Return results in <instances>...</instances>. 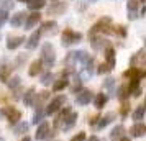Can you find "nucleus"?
I'll return each instance as SVG.
<instances>
[{
  "label": "nucleus",
  "mask_w": 146,
  "mask_h": 141,
  "mask_svg": "<svg viewBox=\"0 0 146 141\" xmlns=\"http://www.w3.org/2000/svg\"><path fill=\"white\" fill-rule=\"evenodd\" d=\"M87 141H100L99 138H97V136H90V138H89V140Z\"/></svg>",
  "instance_id": "obj_42"
},
{
  "label": "nucleus",
  "mask_w": 146,
  "mask_h": 141,
  "mask_svg": "<svg viewBox=\"0 0 146 141\" xmlns=\"http://www.w3.org/2000/svg\"><path fill=\"white\" fill-rule=\"evenodd\" d=\"M107 100H108V97H107L105 94H97V97H95V100H94V103H95V108H104L105 107Z\"/></svg>",
  "instance_id": "obj_24"
},
{
  "label": "nucleus",
  "mask_w": 146,
  "mask_h": 141,
  "mask_svg": "<svg viewBox=\"0 0 146 141\" xmlns=\"http://www.w3.org/2000/svg\"><path fill=\"white\" fill-rule=\"evenodd\" d=\"M69 113H71V108H69V107H64V108L59 112L58 118L54 120V125H56V126H62V123H64V120L69 117Z\"/></svg>",
  "instance_id": "obj_19"
},
{
  "label": "nucleus",
  "mask_w": 146,
  "mask_h": 141,
  "mask_svg": "<svg viewBox=\"0 0 146 141\" xmlns=\"http://www.w3.org/2000/svg\"><path fill=\"white\" fill-rule=\"evenodd\" d=\"M36 97V94H35V89H28L27 90V94H25V97H23V102H25V105H33V99Z\"/></svg>",
  "instance_id": "obj_25"
},
{
  "label": "nucleus",
  "mask_w": 146,
  "mask_h": 141,
  "mask_svg": "<svg viewBox=\"0 0 146 141\" xmlns=\"http://www.w3.org/2000/svg\"><path fill=\"white\" fill-rule=\"evenodd\" d=\"M0 113L5 115V117H8V121H10V125H13V123H18L21 118V112H18V110H15L13 107H5L0 110Z\"/></svg>",
  "instance_id": "obj_5"
},
{
  "label": "nucleus",
  "mask_w": 146,
  "mask_h": 141,
  "mask_svg": "<svg viewBox=\"0 0 146 141\" xmlns=\"http://www.w3.org/2000/svg\"><path fill=\"white\" fill-rule=\"evenodd\" d=\"M23 41H25L23 36H10L8 41H7V48L10 49V51H13V49H17L18 46L23 44Z\"/></svg>",
  "instance_id": "obj_14"
},
{
  "label": "nucleus",
  "mask_w": 146,
  "mask_h": 141,
  "mask_svg": "<svg viewBox=\"0 0 146 141\" xmlns=\"http://www.w3.org/2000/svg\"><path fill=\"white\" fill-rule=\"evenodd\" d=\"M113 33L117 34V36H120V38H125L126 36V26H115L113 28Z\"/></svg>",
  "instance_id": "obj_32"
},
{
  "label": "nucleus",
  "mask_w": 146,
  "mask_h": 141,
  "mask_svg": "<svg viewBox=\"0 0 146 141\" xmlns=\"http://www.w3.org/2000/svg\"><path fill=\"white\" fill-rule=\"evenodd\" d=\"M99 33H113V28H112V18L110 17H102L89 31V36L92 38Z\"/></svg>",
  "instance_id": "obj_1"
},
{
  "label": "nucleus",
  "mask_w": 146,
  "mask_h": 141,
  "mask_svg": "<svg viewBox=\"0 0 146 141\" xmlns=\"http://www.w3.org/2000/svg\"><path fill=\"white\" fill-rule=\"evenodd\" d=\"M67 84H69V81H67V77L64 75V77H61L58 82H54L53 85V90H56V92H59V90H62V89L67 87Z\"/></svg>",
  "instance_id": "obj_26"
},
{
  "label": "nucleus",
  "mask_w": 146,
  "mask_h": 141,
  "mask_svg": "<svg viewBox=\"0 0 146 141\" xmlns=\"http://www.w3.org/2000/svg\"><path fill=\"white\" fill-rule=\"evenodd\" d=\"M49 136V125H48L46 121H43L38 130H36V140H44Z\"/></svg>",
  "instance_id": "obj_15"
},
{
  "label": "nucleus",
  "mask_w": 146,
  "mask_h": 141,
  "mask_svg": "<svg viewBox=\"0 0 146 141\" xmlns=\"http://www.w3.org/2000/svg\"><path fill=\"white\" fill-rule=\"evenodd\" d=\"M128 112H130V105H128V102H123V105H121V108H120V115L125 118L126 115H128Z\"/></svg>",
  "instance_id": "obj_38"
},
{
  "label": "nucleus",
  "mask_w": 146,
  "mask_h": 141,
  "mask_svg": "<svg viewBox=\"0 0 146 141\" xmlns=\"http://www.w3.org/2000/svg\"><path fill=\"white\" fill-rule=\"evenodd\" d=\"M17 2H25V3H27V0H17Z\"/></svg>",
  "instance_id": "obj_46"
},
{
  "label": "nucleus",
  "mask_w": 146,
  "mask_h": 141,
  "mask_svg": "<svg viewBox=\"0 0 146 141\" xmlns=\"http://www.w3.org/2000/svg\"><path fill=\"white\" fill-rule=\"evenodd\" d=\"M7 20H8V15H7V12H3V10H2V12H0V28L3 26V23H5Z\"/></svg>",
  "instance_id": "obj_40"
},
{
  "label": "nucleus",
  "mask_w": 146,
  "mask_h": 141,
  "mask_svg": "<svg viewBox=\"0 0 146 141\" xmlns=\"http://www.w3.org/2000/svg\"><path fill=\"white\" fill-rule=\"evenodd\" d=\"M44 113H46V112H43V108H36V113H35V117H33V123H36V125H38V123L43 120Z\"/></svg>",
  "instance_id": "obj_31"
},
{
  "label": "nucleus",
  "mask_w": 146,
  "mask_h": 141,
  "mask_svg": "<svg viewBox=\"0 0 146 141\" xmlns=\"http://www.w3.org/2000/svg\"><path fill=\"white\" fill-rule=\"evenodd\" d=\"M13 0H3V2H2V3H0V8H2V10H3V12H7V10H12V8H13Z\"/></svg>",
  "instance_id": "obj_33"
},
{
  "label": "nucleus",
  "mask_w": 146,
  "mask_h": 141,
  "mask_svg": "<svg viewBox=\"0 0 146 141\" xmlns=\"http://www.w3.org/2000/svg\"><path fill=\"white\" fill-rule=\"evenodd\" d=\"M130 133H131V136H135V138L146 136V125H145V123H141V121L135 123V125L130 128Z\"/></svg>",
  "instance_id": "obj_10"
},
{
  "label": "nucleus",
  "mask_w": 146,
  "mask_h": 141,
  "mask_svg": "<svg viewBox=\"0 0 146 141\" xmlns=\"http://www.w3.org/2000/svg\"><path fill=\"white\" fill-rule=\"evenodd\" d=\"M28 131V125L27 123H18L15 126V134H21V133H27Z\"/></svg>",
  "instance_id": "obj_34"
},
{
  "label": "nucleus",
  "mask_w": 146,
  "mask_h": 141,
  "mask_svg": "<svg viewBox=\"0 0 146 141\" xmlns=\"http://www.w3.org/2000/svg\"><path fill=\"white\" fill-rule=\"evenodd\" d=\"M110 71H112V69L107 66L105 62H104V64H100V66H99V69H97V74H105V72H110Z\"/></svg>",
  "instance_id": "obj_39"
},
{
  "label": "nucleus",
  "mask_w": 146,
  "mask_h": 141,
  "mask_svg": "<svg viewBox=\"0 0 146 141\" xmlns=\"http://www.w3.org/2000/svg\"><path fill=\"white\" fill-rule=\"evenodd\" d=\"M53 81H54L53 72H44V74L41 75V84L43 85H49V84H53Z\"/></svg>",
  "instance_id": "obj_29"
},
{
  "label": "nucleus",
  "mask_w": 146,
  "mask_h": 141,
  "mask_svg": "<svg viewBox=\"0 0 146 141\" xmlns=\"http://www.w3.org/2000/svg\"><path fill=\"white\" fill-rule=\"evenodd\" d=\"M90 2H97V0H90Z\"/></svg>",
  "instance_id": "obj_50"
},
{
  "label": "nucleus",
  "mask_w": 146,
  "mask_h": 141,
  "mask_svg": "<svg viewBox=\"0 0 146 141\" xmlns=\"http://www.w3.org/2000/svg\"><path fill=\"white\" fill-rule=\"evenodd\" d=\"M10 71H12V67H10V66L2 67V72H0V81H2V82H7V81H8V74H10Z\"/></svg>",
  "instance_id": "obj_30"
},
{
  "label": "nucleus",
  "mask_w": 146,
  "mask_h": 141,
  "mask_svg": "<svg viewBox=\"0 0 146 141\" xmlns=\"http://www.w3.org/2000/svg\"><path fill=\"white\" fill-rule=\"evenodd\" d=\"M41 61H43V64H44L46 67H53L54 61H56V54H54L53 44L46 43V44L43 46V56H41Z\"/></svg>",
  "instance_id": "obj_3"
},
{
  "label": "nucleus",
  "mask_w": 146,
  "mask_h": 141,
  "mask_svg": "<svg viewBox=\"0 0 146 141\" xmlns=\"http://www.w3.org/2000/svg\"><path fill=\"white\" fill-rule=\"evenodd\" d=\"M0 141H3V138H0Z\"/></svg>",
  "instance_id": "obj_51"
},
{
  "label": "nucleus",
  "mask_w": 146,
  "mask_h": 141,
  "mask_svg": "<svg viewBox=\"0 0 146 141\" xmlns=\"http://www.w3.org/2000/svg\"><path fill=\"white\" fill-rule=\"evenodd\" d=\"M44 5H46L44 0H35V2H31V3H28V8L33 10V12H38V10H41Z\"/></svg>",
  "instance_id": "obj_28"
},
{
  "label": "nucleus",
  "mask_w": 146,
  "mask_h": 141,
  "mask_svg": "<svg viewBox=\"0 0 146 141\" xmlns=\"http://www.w3.org/2000/svg\"><path fill=\"white\" fill-rule=\"evenodd\" d=\"M56 26H58V23H56V21H53V20L44 21L40 31H41V34H43V33H54V31H56Z\"/></svg>",
  "instance_id": "obj_21"
},
{
  "label": "nucleus",
  "mask_w": 146,
  "mask_h": 141,
  "mask_svg": "<svg viewBox=\"0 0 146 141\" xmlns=\"http://www.w3.org/2000/svg\"><path fill=\"white\" fill-rule=\"evenodd\" d=\"M76 102L79 103V105H87V103H90L92 102V92L90 90H87V89H82L77 97H76Z\"/></svg>",
  "instance_id": "obj_7"
},
{
  "label": "nucleus",
  "mask_w": 146,
  "mask_h": 141,
  "mask_svg": "<svg viewBox=\"0 0 146 141\" xmlns=\"http://www.w3.org/2000/svg\"><path fill=\"white\" fill-rule=\"evenodd\" d=\"M115 120V113H107L105 117H102L100 118V121H97V126L99 128H105L108 123H112V121Z\"/></svg>",
  "instance_id": "obj_23"
},
{
  "label": "nucleus",
  "mask_w": 146,
  "mask_h": 141,
  "mask_svg": "<svg viewBox=\"0 0 146 141\" xmlns=\"http://www.w3.org/2000/svg\"><path fill=\"white\" fill-rule=\"evenodd\" d=\"M71 141H86V133H84V131H80V133H77Z\"/></svg>",
  "instance_id": "obj_41"
},
{
  "label": "nucleus",
  "mask_w": 146,
  "mask_h": 141,
  "mask_svg": "<svg viewBox=\"0 0 146 141\" xmlns=\"http://www.w3.org/2000/svg\"><path fill=\"white\" fill-rule=\"evenodd\" d=\"M53 2H58V0H53Z\"/></svg>",
  "instance_id": "obj_52"
},
{
  "label": "nucleus",
  "mask_w": 146,
  "mask_h": 141,
  "mask_svg": "<svg viewBox=\"0 0 146 141\" xmlns=\"http://www.w3.org/2000/svg\"><path fill=\"white\" fill-rule=\"evenodd\" d=\"M27 2H28V3H31V2H35V0H27Z\"/></svg>",
  "instance_id": "obj_47"
},
{
  "label": "nucleus",
  "mask_w": 146,
  "mask_h": 141,
  "mask_svg": "<svg viewBox=\"0 0 146 141\" xmlns=\"http://www.w3.org/2000/svg\"><path fill=\"white\" fill-rule=\"evenodd\" d=\"M40 38H41V31L38 30V31H35V33H31V36L27 40V48L28 49H35V48L40 44Z\"/></svg>",
  "instance_id": "obj_13"
},
{
  "label": "nucleus",
  "mask_w": 146,
  "mask_h": 141,
  "mask_svg": "<svg viewBox=\"0 0 146 141\" xmlns=\"http://www.w3.org/2000/svg\"><path fill=\"white\" fill-rule=\"evenodd\" d=\"M76 120H77V113L71 112V113H69V117L64 120V123H62V126H61V128H62L64 131H69V130L76 125Z\"/></svg>",
  "instance_id": "obj_16"
},
{
  "label": "nucleus",
  "mask_w": 146,
  "mask_h": 141,
  "mask_svg": "<svg viewBox=\"0 0 146 141\" xmlns=\"http://www.w3.org/2000/svg\"><path fill=\"white\" fill-rule=\"evenodd\" d=\"M138 2H139V3H145V5H146V0H138Z\"/></svg>",
  "instance_id": "obj_44"
},
{
  "label": "nucleus",
  "mask_w": 146,
  "mask_h": 141,
  "mask_svg": "<svg viewBox=\"0 0 146 141\" xmlns=\"http://www.w3.org/2000/svg\"><path fill=\"white\" fill-rule=\"evenodd\" d=\"M25 18H27V13L25 12H17V13L12 17V20H10V23H12V26H21L23 25V21H25Z\"/></svg>",
  "instance_id": "obj_17"
},
{
  "label": "nucleus",
  "mask_w": 146,
  "mask_h": 141,
  "mask_svg": "<svg viewBox=\"0 0 146 141\" xmlns=\"http://www.w3.org/2000/svg\"><path fill=\"white\" fill-rule=\"evenodd\" d=\"M41 69H43V61H41V59H36L35 62H31L28 74L31 75V77H35V75H38V74L41 72Z\"/></svg>",
  "instance_id": "obj_20"
},
{
  "label": "nucleus",
  "mask_w": 146,
  "mask_h": 141,
  "mask_svg": "<svg viewBox=\"0 0 146 141\" xmlns=\"http://www.w3.org/2000/svg\"><path fill=\"white\" fill-rule=\"evenodd\" d=\"M67 5L64 2H53V5L48 8V15H62L66 12Z\"/></svg>",
  "instance_id": "obj_8"
},
{
  "label": "nucleus",
  "mask_w": 146,
  "mask_h": 141,
  "mask_svg": "<svg viewBox=\"0 0 146 141\" xmlns=\"http://www.w3.org/2000/svg\"><path fill=\"white\" fill-rule=\"evenodd\" d=\"M123 134H125V126L123 125H118V126H115L112 130V133H110V140L112 141H118L123 138Z\"/></svg>",
  "instance_id": "obj_18"
},
{
  "label": "nucleus",
  "mask_w": 146,
  "mask_h": 141,
  "mask_svg": "<svg viewBox=\"0 0 146 141\" xmlns=\"http://www.w3.org/2000/svg\"><path fill=\"white\" fill-rule=\"evenodd\" d=\"M118 99L121 102H126V99L130 97V90H128V85H121V87H118Z\"/></svg>",
  "instance_id": "obj_27"
},
{
  "label": "nucleus",
  "mask_w": 146,
  "mask_h": 141,
  "mask_svg": "<svg viewBox=\"0 0 146 141\" xmlns=\"http://www.w3.org/2000/svg\"><path fill=\"white\" fill-rule=\"evenodd\" d=\"M104 87H105L107 90H110V92H112L113 87H115V79H112V77H110V79H105V82H104Z\"/></svg>",
  "instance_id": "obj_36"
},
{
  "label": "nucleus",
  "mask_w": 146,
  "mask_h": 141,
  "mask_svg": "<svg viewBox=\"0 0 146 141\" xmlns=\"http://www.w3.org/2000/svg\"><path fill=\"white\" fill-rule=\"evenodd\" d=\"M143 107H145V108H146V102H145V105H143Z\"/></svg>",
  "instance_id": "obj_48"
},
{
  "label": "nucleus",
  "mask_w": 146,
  "mask_h": 141,
  "mask_svg": "<svg viewBox=\"0 0 146 141\" xmlns=\"http://www.w3.org/2000/svg\"><path fill=\"white\" fill-rule=\"evenodd\" d=\"M139 2L138 0H128L126 2V10H128V20H136L138 17Z\"/></svg>",
  "instance_id": "obj_6"
},
{
  "label": "nucleus",
  "mask_w": 146,
  "mask_h": 141,
  "mask_svg": "<svg viewBox=\"0 0 146 141\" xmlns=\"http://www.w3.org/2000/svg\"><path fill=\"white\" fill-rule=\"evenodd\" d=\"M66 103V95H58V97H54L53 100L49 102V105L46 108V113L48 115H53V113H58L62 105Z\"/></svg>",
  "instance_id": "obj_4"
},
{
  "label": "nucleus",
  "mask_w": 146,
  "mask_h": 141,
  "mask_svg": "<svg viewBox=\"0 0 146 141\" xmlns=\"http://www.w3.org/2000/svg\"><path fill=\"white\" fill-rule=\"evenodd\" d=\"M21 141H30V136H25V138H23Z\"/></svg>",
  "instance_id": "obj_43"
},
{
  "label": "nucleus",
  "mask_w": 146,
  "mask_h": 141,
  "mask_svg": "<svg viewBox=\"0 0 146 141\" xmlns=\"http://www.w3.org/2000/svg\"><path fill=\"white\" fill-rule=\"evenodd\" d=\"M90 44L95 51H100V49H105L108 46V41L104 40V38H100V36H92L90 38Z\"/></svg>",
  "instance_id": "obj_11"
},
{
  "label": "nucleus",
  "mask_w": 146,
  "mask_h": 141,
  "mask_svg": "<svg viewBox=\"0 0 146 141\" xmlns=\"http://www.w3.org/2000/svg\"><path fill=\"white\" fill-rule=\"evenodd\" d=\"M86 71H87V74H89V75H92V74H94V58H90V59L87 61Z\"/></svg>",
  "instance_id": "obj_37"
},
{
  "label": "nucleus",
  "mask_w": 146,
  "mask_h": 141,
  "mask_svg": "<svg viewBox=\"0 0 146 141\" xmlns=\"http://www.w3.org/2000/svg\"><path fill=\"white\" fill-rule=\"evenodd\" d=\"M41 20V15L40 12H33L31 15H27V20H25V28L27 30H31L33 26H36Z\"/></svg>",
  "instance_id": "obj_9"
},
{
  "label": "nucleus",
  "mask_w": 146,
  "mask_h": 141,
  "mask_svg": "<svg viewBox=\"0 0 146 141\" xmlns=\"http://www.w3.org/2000/svg\"><path fill=\"white\" fill-rule=\"evenodd\" d=\"M104 51H105V59H107L105 64L110 67V69H113V67H115V49L108 44Z\"/></svg>",
  "instance_id": "obj_12"
},
{
  "label": "nucleus",
  "mask_w": 146,
  "mask_h": 141,
  "mask_svg": "<svg viewBox=\"0 0 146 141\" xmlns=\"http://www.w3.org/2000/svg\"><path fill=\"white\" fill-rule=\"evenodd\" d=\"M20 77H12V79H8L7 81V84H8V87L10 89H17L18 85H20Z\"/></svg>",
  "instance_id": "obj_35"
},
{
  "label": "nucleus",
  "mask_w": 146,
  "mask_h": 141,
  "mask_svg": "<svg viewBox=\"0 0 146 141\" xmlns=\"http://www.w3.org/2000/svg\"><path fill=\"white\" fill-rule=\"evenodd\" d=\"M145 46H146V38H145Z\"/></svg>",
  "instance_id": "obj_49"
},
{
  "label": "nucleus",
  "mask_w": 146,
  "mask_h": 141,
  "mask_svg": "<svg viewBox=\"0 0 146 141\" xmlns=\"http://www.w3.org/2000/svg\"><path fill=\"white\" fill-rule=\"evenodd\" d=\"M82 40V33H77L71 28H67L62 31L61 34V41H62V46H71V44H76V43H80Z\"/></svg>",
  "instance_id": "obj_2"
},
{
  "label": "nucleus",
  "mask_w": 146,
  "mask_h": 141,
  "mask_svg": "<svg viewBox=\"0 0 146 141\" xmlns=\"http://www.w3.org/2000/svg\"><path fill=\"white\" fill-rule=\"evenodd\" d=\"M120 141H130V140H128V138H121Z\"/></svg>",
  "instance_id": "obj_45"
},
{
  "label": "nucleus",
  "mask_w": 146,
  "mask_h": 141,
  "mask_svg": "<svg viewBox=\"0 0 146 141\" xmlns=\"http://www.w3.org/2000/svg\"><path fill=\"white\" fill-rule=\"evenodd\" d=\"M145 113H146V108L143 105H138V107L135 108V112H133V120H135V123H138V121L143 120L145 118Z\"/></svg>",
  "instance_id": "obj_22"
}]
</instances>
